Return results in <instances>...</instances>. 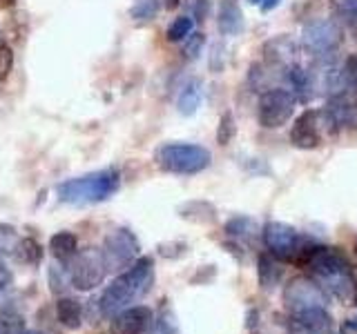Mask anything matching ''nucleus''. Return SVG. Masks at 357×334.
<instances>
[{
	"label": "nucleus",
	"instance_id": "obj_1",
	"mask_svg": "<svg viewBox=\"0 0 357 334\" xmlns=\"http://www.w3.org/2000/svg\"><path fill=\"white\" fill-rule=\"evenodd\" d=\"M299 267H304L312 281L319 283L326 289V294L335 296L342 303H349L355 299V270L337 248L310 245Z\"/></svg>",
	"mask_w": 357,
	"mask_h": 334
},
{
	"label": "nucleus",
	"instance_id": "obj_2",
	"mask_svg": "<svg viewBox=\"0 0 357 334\" xmlns=\"http://www.w3.org/2000/svg\"><path fill=\"white\" fill-rule=\"evenodd\" d=\"M154 283V261L150 256H141L134 261L128 270H123L112 285L98 299V310L103 317H114L121 310L130 308L137 299L150 292V287Z\"/></svg>",
	"mask_w": 357,
	"mask_h": 334
},
{
	"label": "nucleus",
	"instance_id": "obj_3",
	"mask_svg": "<svg viewBox=\"0 0 357 334\" xmlns=\"http://www.w3.org/2000/svg\"><path fill=\"white\" fill-rule=\"evenodd\" d=\"M121 185L119 170H100L78 178H67L56 187V196L70 205H92L107 200Z\"/></svg>",
	"mask_w": 357,
	"mask_h": 334
},
{
	"label": "nucleus",
	"instance_id": "obj_4",
	"mask_svg": "<svg viewBox=\"0 0 357 334\" xmlns=\"http://www.w3.org/2000/svg\"><path fill=\"white\" fill-rule=\"evenodd\" d=\"M156 165L161 167L163 172L178 174V176H190V174H199L204 172L210 165L212 156L206 148L192 143H167L161 145L156 150L154 156Z\"/></svg>",
	"mask_w": 357,
	"mask_h": 334
},
{
	"label": "nucleus",
	"instance_id": "obj_5",
	"mask_svg": "<svg viewBox=\"0 0 357 334\" xmlns=\"http://www.w3.org/2000/svg\"><path fill=\"white\" fill-rule=\"evenodd\" d=\"M261 234H264V243L268 252L282 263L299 265L301 259H304V254L312 245L304 234H299L295 228H290L286 223H279V221L268 223Z\"/></svg>",
	"mask_w": 357,
	"mask_h": 334
},
{
	"label": "nucleus",
	"instance_id": "obj_6",
	"mask_svg": "<svg viewBox=\"0 0 357 334\" xmlns=\"http://www.w3.org/2000/svg\"><path fill=\"white\" fill-rule=\"evenodd\" d=\"M107 274V265L100 250H85L76 252L70 261H67V278L76 289H94L103 283Z\"/></svg>",
	"mask_w": 357,
	"mask_h": 334
},
{
	"label": "nucleus",
	"instance_id": "obj_7",
	"mask_svg": "<svg viewBox=\"0 0 357 334\" xmlns=\"http://www.w3.org/2000/svg\"><path fill=\"white\" fill-rule=\"evenodd\" d=\"M297 105V98L293 92L288 89H268L261 94L259 103H257V118H259V125L266 129H279L284 127L290 120Z\"/></svg>",
	"mask_w": 357,
	"mask_h": 334
},
{
	"label": "nucleus",
	"instance_id": "obj_8",
	"mask_svg": "<svg viewBox=\"0 0 357 334\" xmlns=\"http://www.w3.org/2000/svg\"><path fill=\"white\" fill-rule=\"evenodd\" d=\"M139 241L128 228H119L109 232L103 241V259L107 265V272L128 270V267L139 259Z\"/></svg>",
	"mask_w": 357,
	"mask_h": 334
},
{
	"label": "nucleus",
	"instance_id": "obj_9",
	"mask_svg": "<svg viewBox=\"0 0 357 334\" xmlns=\"http://www.w3.org/2000/svg\"><path fill=\"white\" fill-rule=\"evenodd\" d=\"M326 303H328L326 289L312 281L310 276H297L284 289L286 312H299V310H308V308H326Z\"/></svg>",
	"mask_w": 357,
	"mask_h": 334
},
{
	"label": "nucleus",
	"instance_id": "obj_10",
	"mask_svg": "<svg viewBox=\"0 0 357 334\" xmlns=\"http://www.w3.org/2000/svg\"><path fill=\"white\" fill-rule=\"evenodd\" d=\"M286 330L288 334H335V323L326 308H308L288 312Z\"/></svg>",
	"mask_w": 357,
	"mask_h": 334
},
{
	"label": "nucleus",
	"instance_id": "obj_11",
	"mask_svg": "<svg viewBox=\"0 0 357 334\" xmlns=\"http://www.w3.org/2000/svg\"><path fill=\"white\" fill-rule=\"evenodd\" d=\"M342 42V27L335 20H315L304 27V45L317 56H326L335 51Z\"/></svg>",
	"mask_w": 357,
	"mask_h": 334
},
{
	"label": "nucleus",
	"instance_id": "obj_12",
	"mask_svg": "<svg viewBox=\"0 0 357 334\" xmlns=\"http://www.w3.org/2000/svg\"><path fill=\"white\" fill-rule=\"evenodd\" d=\"M154 323V315L150 308L134 305L121 310L119 315L112 317L109 332L112 334H145Z\"/></svg>",
	"mask_w": 357,
	"mask_h": 334
},
{
	"label": "nucleus",
	"instance_id": "obj_13",
	"mask_svg": "<svg viewBox=\"0 0 357 334\" xmlns=\"http://www.w3.org/2000/svg\"><path fill=\"white\" fill-rule=\"evenodd\" d=\"M319 111L306 109L304 114H299L290 127V143L299 150H315L321 143V129H319Z\"/></svg>",
	"mask_w": 357,
	"mask_h": 334
},
{
	"label": "nucleus",
	"instance_id": "obj_14",
	"mask_svg": "<svg viewBox=\"0 0 357 334\" xmlns=\"http://www.w3.org/2000/svg\"><path fill=\"white\" fill-rule=\"evenodd\" d=\"M324 116L331 120V125L340 129H357V100L349 94H337L328 100Z\"/></svg>",
	"mask_w": 357,
	"mask_h": 334
},
{
	"label": "nucleus",
	"instance_id": "obj_15",
	"mask_svg": "<svg viewBox=\"0 0 357 334\" xmlns=\"http://www.w3.org/2000/svg\"><path fill=\"white\" fill-rule=\"evenodd\" d=\"M217 27L223 36H239L245 27L243 11L237 5V0H221L219 14H217Z\"/></svg>",
	"mask_w": 357,
	"mask_h": 334
},
{
	"label": "nucleus",
	"instance_id": "obj_16",
	"mask_svg": "<svg viewBox=\"0 0 357 334\" xmlns=\"http://www.w3.org/2000/svg\"><path fill=\"white\" fill-rule=\"evenodd\" d=\"M286 83L290 85V92H293L295 98L301 100V103H308V100L315 96V81H312V76L304 67H288Z\"/></svg>",
	"mask_w": 357,
	"mask_h": 334
},
{
	"label": "nucleus",
	"instance_id": "obj_17",
	"mask_svg": "<svg viewBox=\"0 0 357 334\" xmlns=\"http://www.w3.org/2000/svg\"><path fill=\"white\" fill-rule=\"evenodd\" d=\"M56 319L61 321V326L70 328V330H78L83 323V305L81 301L63 296L56 301Z\"/></svg>",
	"mask_w": 357,
	"mask_h": 334
},
{
	"label": "nucleus",
	"instance_id": "obj_18",
	"mask_svg": "<svg viewBox=\"0 0 357 334\" xmlns=\"http://www.w3.org/2000/svg\"><path fill=\"white\" fill-rule=\"evenodd\" d=\"M257 232H259V225H257V221L250 218V216H232L228 223H226V234L230 239H234V243H250Z\"/></svg>",
	"mask_w": 357,
	"mask_h": 334
},
{
	"label": "nucleus",
	"instance_id": "obj_19",
	"mask_svg": "<svg viewBox=\"0 0 357 334\" xmlns=\"http://www.w3.org/2000/svg\"><path fill=\"white\" fill-rule=\"evenodd\" d=\"M264 54H266V61L271 65H290L295 54V45L286 36H277L271 42H266Z\"/></svg>",
	"mask_w": 357,
	"mask_h": 334
},
{
	"label": "nucleus",
	"instance_id": "obj_20",
	"mask_svg": "<svg viewBox=\"0 0 357 334\" xmlns=\"http://www.w3.org/2000/svg\"><path fill=\"white\" fill-rule=\"evenodd\" d=\"M201 103V81H197V78H190V81L183 85V89L178 92V111H181L183 116H192L197 107Z\"/></svg>",
	"mask_w": 357,
	"mask_h": 334
},
{
	"label": "nucleus",
	"instance_id": "obj_21",
	"mask_svg": "<svg viewBox=\"0 0 357 334\" xmlns=\"http://www.w3.org/2000/svg\"><path fill=\"white\" fill-rule=\"evenodd\" d=\"M257 274H259V283L264 289H273L279 278H282V267L273 254H259V263H257Z\"/></svg>",
	"mask_w": 357,
	"mask_h": 334
},
{
	"label": "nucleus",
	"instance_id": "obj_22",
	"mask_svg": "<svg viewBox=\"0 0 357 334\" xmlns=\"http://www.w3.org/2000/svg\"><path fill=\"white\" fill-rule=\"evenodd\" d=\"M76 248H78V239L72 232H59V234H54L52 241H50V250L61 263L70 261L76 254Z\"/></svg>",
	"mask_w": 357,
	"mask_h": 334
},
{
	"label": "nucleus",
	"instance_id": "obj_23",
	"mask_svg": "<svg viewBox=\"0 0 357 334\" xmlns=\"http://www.w3.org/2000/svg\"><path fill=\"white\" fill-rule=\"evenodd\" d=\"M159 9H161L159 0H134V5L130 9V16L137 22H150L156 18Z\"/></svg>",
	"mask_w": 357,
	"mask_h": 334
},
{
	"label": "nucleus",
	"instance_id": "obj_24",
	"mask_svg": "<svg viewBox=\"0 0 357 334\" xmlns=\"http://www.w3.org/2000/svg\"><path fill=\"white\" fill-rule=\"evenodd\" d=\"M190 33H192V18H190V16H178V18L172 20V25L167 27L165 36H167V40H170V42H181V40H185L190 36Z\"/></svg>",
	"mask_w": 357,
	"mask_h": 334
},
{
	"label": "nucleus",
	"instance_id": "obj_25",
	"mask_svg": "<svg viewBox=\"0 0 357 334\" xmlns=\"http://www.w3.org/2000/svg\"><path fill=\"white\" fill-rule=\"evenodd\" d=\"M16 256L22 261V263H38L43 259V250L40 245L33 241V239H22L16 248Z\"/></svg>",
	"mask_w": 357,
	"mask_h": 334
},
{
	"label": "nucleus",
	"instance_id": "obj_26",
	"mask_svg": "<svg viewBox=\"0 0 357 334\" xmlns=\"http://www.w3.org/2000/svg\"><path fill=\"white\" fill-rule=\"evenodd\" d=\"M234 134H237V125H234V116H232V111H226V114L221 116L219 127H217V143L226 148V145H230V141L234 138Z\"/></svg>",
	"mask_w": 357,
	"mask_h": 334
},
{
	"label": "nucleus",
	"instance_id": "obj_27",
	"mask_svg": "<svg viewBox=\"0 0 357 334\" xmlns=\"http://www.w3.org/2000/svg\"><path fill=\"white\" fill-rule=\"evenodd\" d=\"M342 83H346V87L357 89V51L349 54L342 67Z\"/></svg>",
	"mask_w": 357,
	"mask_h": 334
},
{
	"label": "nucleus",
	"instance_id": "obj_28",
	"mask_svg": "<svg viewBox=\"0 0 357 334\" xmlns=\"http://www.w3.org/2000/svg\"><path fill=\"white\" fill-rule=\"evenodd\" d=\"M204 42H206V36H204L201 31L190 33V36L183 40V49H181V54L185 56L188 61H195L197 56L201 54V47H204Z\"/></svg>",
	"mask_w": 357,
	"mask_h": 334
},
{
	"label": "nucleus",
	"instance_id": "obj_29",
	"mask_svg": "<svg viewBox=\"0 0 357 334\" xmlns=\"http://www.w3.org/2000/svg\"><path fill=\"white\" fill-rule=\"evenodd\" d=\"M0 334H25V321L16 315H0Z\"/></svg>",
	"mask_w": 357,
	"mask_h": 334
},
{
	"label": "nucleus",
	"instance_id": "obj_30",
	"mask_svg": "<svg viewBox=\"0 0 357 334\" xmlns=\"http://www.w3.org/2000/svg\"><path fill=\"white\" fill-rule=\"evenodd\" d=\"M337 9L346 25L357 31V0H337Z\"/></svg>",
	"mask_w": 357,
	"mask_h": 334
},
{
	"label": "nucleus",
	"instance_id": "obj_31",
	"mask_svg": "<svg viewBox=\"0 0 357 334\" xmlns=\"http://www.w3.org/2000/svg\"><path fill=\"white\" fill-rule=\"evenodd\" d=\"M11 67H14V51H11L9 45L0 42V81H5L9 76Z\"/></svg>",
	"mask_w": 357,
	"mask_h": 334
},
{
	"label": "nucleus",
	"instance_id": "obj_32",
	"mask_svg": "<svg viewBox=\"0 0 357 334\" xmlns=\"http://www.w3.org/2000/svg\"><path fill=\"white\" fill-rule=\"evenodd\" d=\"M16 237H14V230L11 228H0V252H9V250H16Z\"/></svg>",
	"mask_w": 357,
	"mask_h": 334
},
{
	"label": "nucleus",
	"instance_id": "obj_33",
	"mask_svg": "<svg viewBox=\"0 0 357 334\" xmlns=\"http://www.w3.org/2000/svg\"><path fill=\"white\" fill-rule=\"evenodd\" d=\"M145 334H178L176 328H174V323L172 321H165V319H156L152 323V328L145 332Z\"/></svg>",
	"mask_w": 357,
	"mask_h": 334
},
{
	"label": "nucleus",
	"instance_id": "obj_34",
	"mask_svg": "<svg viewBox=\"0 0 357 334\" xmlns=\"http://www.w3.org/2000/svg\"><path fill=\"white\" fill-rule=\"evenodd\" d=\"M9 283H11V272H9V267L0 261V292H3Z\"/></svg>",
	"mask_w": 357,
	"mask_h": 334
},
{
	"label": "nucleus",
	"instance_id": "obj_35",
	"mask_svg": "<svg viewBox=\"0 0 357 334\" xmlns=\"http://www.w3.org/2000/svg\"><path fill=\"white\" fill-rule=\"evenodd\" d=\"M279 3H282V0H266V3L261 5V9H264V11H271V9H275Z\"/></svg>",
	"mask_w": 357,
	"mask_h": 334
},
{
	"label": "nucleus",
	"instance_id": "obj_36",
	"mask_svg": "<svg viewBox=\"0 0 357 334\" xmlns=\"http://www.w3.org/2000/svg\"><path fill=\"white\" fill-rule=\"evenodd\" d=\"M178 3H181V0H163L165 9H176V7H178Z\"/></svg>",
	"mask_w": 357,
	"mask_h": 334
},
{
	"label": "nucleus",
	"instance_id": "obj_37",
	"mask_svg": "<svg viewBox=\"0 0 357 334\" xmlns=\"http://www.w3.org/2000/svg\"><path fill=\"white\" fill-rule=\"evenodd\" d=\"M14 5H16V0H0V9H9Z\"/></svg>",
	"mask_w": 357,
	"mask_h": 334
},
{
	"label": "nucleus",
	"instance_id": "obj_38",
	"mask_svg": "<svg viewBox=\"0 0 357 334\" xmlns=\"http://www.w3.org/2000/svg\"><path fill=\"white\" fill-rule=\"evenodd\" d=\"M248 3H255V5H264L266 0H248Z\"/></svg>",
	"mask_w": 357,
	"mask_h": 334
},
{
	"label": "nucleus",
	"instance_id": "obj_39",
	"mask_svg": "<svg viewBox=\"0 0 357 334\" xmlns=\"http://www.w3.org/2000/svg\"><path fill=\"white\" fill-rule=\"evenodd\" d=\"M355 278H357V272H355ZM353 301H355V305H357V285H355V299Z\"/></svg>",
	"mask_w": 357,
	"mask_h": 334
},
{
	"label": "nucleus",
	"instance_id": "obj_40",
	"mask_svg": "<svg viewBox=\"0 0 357 334\" xmlns=\"http://www.w3.org/2000/svg\"><path fill=\"white\" fill-rule=\"evenodd\" d=\"M25 334H43V332H25Z\"/></svg>",
	"mask_w": 357,
	"mask_h": 334
},
{
	"label": "nucleus",
	"instance_id": "obj_41",
	"mask_svg": "<svg viewBox=\"0 0 357 334\" xmlns=\"http://www.w3.org/2000/svg\"><path fill=\"white\" fill-rule=\"evenodd\" d=\"M355 254H357V241H355Z\"/></svg>",
	"mask_w": 357,
	"mask_h": 334
}]
</instances>
